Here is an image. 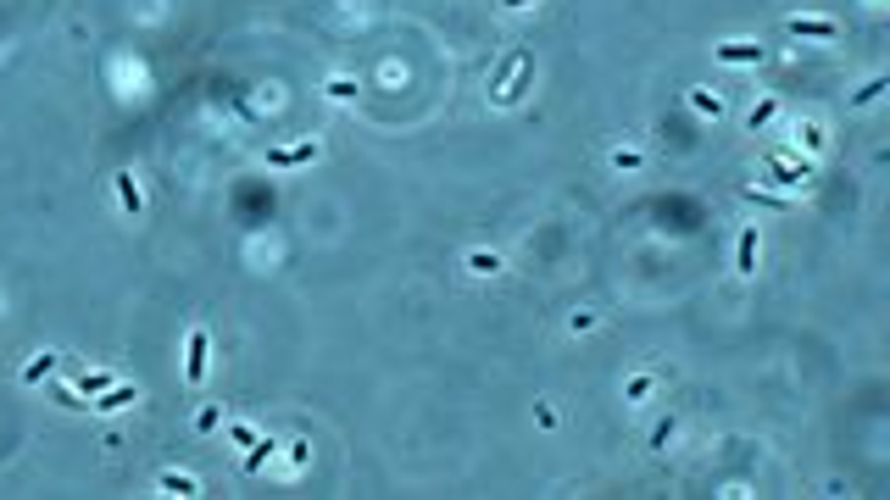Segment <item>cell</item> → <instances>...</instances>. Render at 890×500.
I'll use <instances>...</instances> for the list:
<instances>
[{
    "label": "cell",
    "mask_w": 890,
    "mask_h": 500,
    "mask_svg": "<svg viewBox=\"0 0 890 500\" xmlns=\"http://www.w3.org/2000/svg\"><path fill=\"white\" fill-rule=\"evenodd\" d=\"M223 423H229V417H223V406H201V411H195V434H217Z\"/></svg>",
    "instance_id": "44dd1931"
},
{
    "label": "cell",
    "mask_w": 890,
    "mask_h": 500,
    "mask_svg": "<svg viewBox=\"0 0 890 500\" xmlns=\"http://www.w3.org/2000/svg\"><path fill=\"white\" fill-rule=\"evenodd\" d=\"M791 134H796L791 151H801V145H807V161H818L823 151H830V122H823V117H801Z\"/></svg>",
    "instance_id": "5b68a950"
},
{
    "label": "cell",
    "mask_w": 890,
    "mask_h": 500,
    "mask_svg": "<svg viewBox=\"0 0 890 500\" xmlns=\"http://www.w3.org/2000/svg\"><path fill=\"white\" fill-rule=\"evenodd\" d=\"M540 6H546V0H501L507 17H529V12H540Z\"/></svg>",
    "instance_id": "d4e9b609"
},
{
    "label": "cell",
    "mask_w": 890,
    "mask_h": 500,
    "mask_svg": "<svg viewBox=\"0 0 890 500\" xmlns=\"http://www.w3.org/2000/svg\"><path fill=\"white\" fill-rule=\"evenodd\" d=\"M357 90H362V83L350 78V73H328V78H323V95L335 100V106H350V100H357Z\"/></svg>",
    "instance_id": "2e32d148"
},
{
    "label": "cell",
    "mask_w": 890,
    "mask_h": 500,
    "mask_svg": "<svg viewBox=\"0 0 890 500\" xmlns=\"http://www.w3.org/2000/svg\"><path fill=\"white\" fill-rule=\"evenodd\" d=\"M757 262H762V234L757 223H746L735 239V278H757Z\"/></svg>",
    "instance_id": "52a82bcc"
},
{
    "label": "cell",
    "mask_w": 890,
    "mask_h": 500,
    "mask_svg": "<svg viewBox=\"0 0 890 500\" xmlns=\"http://www.w3.org/2000/svg\"><path fill=\"white\" fill-rule=\"evenodd\" d=\"M813 167H818V161H807L801 151H774L768 161H762V184H768V190L796 195V190L813 184Z\"/></svg>",
    "instance_id": "7a4b0ae2"
},
{
    "label": "cell",
    "mask_w": 890,
    "mask_h": 500,
    "mask_svg": "<svg viewBox=\"0 0 890 500\" xmlns=\"http://www.w3.org/2000/svg\"><path fill=\"white\" fill-rule=\"evenodd\" d=\"M590 328H602V311H590V306L568 311V333H573V340H579V333H590Z\"/></svg>",
    "instance_id": "ffe728a7"
},
{
    "label": "cell",
    "mask_w": 890,
    "mask_h": 500,
    "mask_svg": "<svg viewBox=\"0 0 890 500\" xmlns=\"http://www.w3.org/2000/svg\"><path fill=\"white\" fill-rule=\"evenodd\" d=\"M206 372H212V333H206L201 323L184 333V384L190 389H201L206 384Z\"/></svg>",
    "instance_id": "3957f363"
},
{
    "label": "cell",
    "mask_w": 890,
    "mask_h": 500,
    "mask_svg": "<svg viewBox=\"0 0 890 500\" xmlns=\"http://www.w3.org/2000/svg\"><path fill=\"white\" fill-rule=\"evenodd\" d=\"M762 56H768V45H757V39H718L713 45V61H723V67H757Z\"/></svg>",
    "instance_id": "277c9868"
},
{
    "label": "cell",
    "mask_w": 890,
    "mask_h": 500,
    "mask_svg": "<svg viewBox=\"0 0 890 500\" xmlns=\"http://www.w3.org/2000/svg\"><path fill=\"white\" fill-rule=\"evenodd\" d=\"M651 395H657V367H634L629 379H624V401L629 406H646Z\"/></svg>",
    "instance_id": "4fadbf2b"
},
{
    "label": "cell",
    "mask_w": 890,
    "mask_h": 500,
    "mask_svg": "<svg viewBox=\"0 0 890 500\" xmlns=\"http://www.w3.org/2000/svg\"><path fill=\"white\" fill-rule=\"evenodd\" d=\"M156 495H173V500H195V495H206V489H201V478H195L190 467H161V473H156Z\"/></svg>",
    "instance_id": "9c48e42d"
},
{
    "label": "cell",
    "mask_w": 890,
    "mask_h": 500,
    "mask_svg": "<svg viewBox=\"0 0 890 500\" xmlns=\"http://www.w3.org/2000/svg\"><path fill=\"white\" fill-rule=\"evenodd\" d=\"M284 445V467L279 473H301L306 462H312V440H279Z\"/></svg>",
    "instance_id": "d6986e66"
},
{
    "label": "cell",
    "mask_w": 890,
    "mask_h": 500,
    "mask_svg": "<svg viewBox=\"0 0 890 500\" xmlns=\"http://www.w3.org/2000/svg\"><path fill=\"white\" fill-rule=\"evenodd\" d=\"M273 456H279V440L256 434V440L240 450V473H267V467H273Z\"/></svg>",
    "instance_id": "7c38bea8"
},
{
    "label": "cell",
    "mask_w": 890,
    "mask_h": 500,
    "mask_svg": "<svg viewBox=\"0 0 890 500\" xmlns=\"http://www.w3.org/2000/svg\"><path fill=\"white\" fill-rule=\"evenodd\" d=\"M685 106L696 112V117H723V95L718 90H707V83H690V90H685Z\"/></svg>",
    "instance_id": "5bb4252c"
},
{
    "label": "cell",
    "mask_w": 890,
    "mask_h": 500,
    "mask_svg": "<svg viewBox=\"0 0 890 500\" xmlns=\"http://www.w3.org/2000/svg\"><path fill=\"white\" fill-rule=\"evenodd\" d=\"M112 200H117V212L122 217H145V190H139V178L122 167V173H112Z\"/></svg>",
    "instance_id": "ba28073f"
},
{
    "label": "cell",
    "mask_w": 890,
    "mask_h": 500,
    "mask_svg": "<svg viewBox=\"0 0 890 500\" xmlns=\"http://www.w3.org/2000/svg\"><path fill=\"white\" fill-rule=\"evenodd\" d=\"M879 90H885V78L874 73V78H868V83H862V90H857V106H868V100H879Z\"/></svg>",
    "instance_id": "484cf974"
},
{
    "label": "cell",
    "mask_w": 890,
    "mask_h": 500,
    "mask_svg": "<svg viewBox=\"0 0 890 500\" xmlns=\"http://www.w3.org/2000/svg\"><path fill=\"white\" fill-rule=\"evenodd\" d=\"M607 167H612V173H640V167H646V151H640V145H612Z\"/></svg>",
    "instance_id": "e0dca14e"
},
{
    "label": "cell",
    "mask_w": 890,
    "mask_h": 500,
    "mask_svg": "<svg viewBox=\"0 0 890 500\" xmlns=\"http://www.w3.org/2000/svg\"><path fill=\"white\" fill-rule=\"evenodd\" d=\"M139 401H145V389H139V384H106V389H100L95 401H90V411L117 417V411H129V406H139Z\"/></svg>",
    "instance_id": "8992f818"
},
{
    "label": "cell",
    "mask_w": 890,
    "mask_h": 500,
    "mask_svg": "<svg viewBox=\"0 0 890 500\" xmlns=\"http://www.w3.org/2000/svg\"><path fill=\"white\" fill-rule=\"evenodd\" d=\"M774 112H779L774 100H762V106H752V112H746V129H752V134H762V129L774 122Z\"/></svg>",
    "instance_id": "603a6c76"
},
{
    "label": "cell",
    "mask_w": 890,
    "mask_h": 500,
    "mask_svg": "<svg viewBox=\"0 0 890 500\" xmlns=\"http://www.w3.org/2000/svg\"><path fill=\"white\" fill-rule=\"evenodd\" d=\"M784 28H791L796 39H823V45H830V39L840 34V23H835V17H813V12H796V17H784Z\"/></svg>",
    "instance_id": "30bf717a"
},
{
    "label": "cell",
    "mask_w": 890,
    "mask_h": 500,
    "mask_svg": "<svg viewBox=\"0 0 890 500\" xmlns=\"http://www.w3.org/2000/svg\"><path fill=\"white\" fill-rule=\"evenodd\" d=\"M51 372H56V350H39V356L23 362V372H17V379H23V384H45Z\"/></svg>",
    "instance_id": "ac0fdd59"
},
{
    "label": "cell",
    "mask_w": 890,
    "mask_h": 500,
    "mask_svg": "<svg viewBox=\"0 0 890 500\" xmlns=\"http://www.w3.org/2000/svg\"><path fill=\"white\" fill-rule=\"evenodd\" d=\"M223 428H229V440H234V450H245V445L256 440V428H251V423H223Z\"/></svg>",
    "instance_id": "cb8c5ba5"
},
{
    "label": "cell",
    "mask_w": 890,
    "mask_h": 500,
    "mask_svg": "<svg viewBox=\"0 0 890 500\" xmlns=\"http://www.w3.org/2000/svg\"><path fill=\"white\" fill-rule=\"evenodd\" d=\"M534 83V56L529 51H507V61L490 73V106H517L524 100V90Z\"/></svg>",
    "instance_id": "6da1fadb"
},
{
    "label": "cell",
    "mask_w": 890,
    "mask_h": 500,
    "mask_svg": "<svg viewBox=\"0 0 890 500\" xmlns=\"http://www.w3.org/2000/svg\"><path fill=\"white\" fill-rule=\"evenodd\" d=\"M462 267H468L473 278H501L507 273V256H501V250H490V245H473L468 256H462Z\"/></svg>",
    "instance_id": "8fae6325"
},
{
    "label": "cell",
    "mask_w": 890,
    "mask_h": 500,
    "mask_svg": "<svg viewBox=\"0 0 890 500\" xmlns=\"http://www.w3.org/2000/svg\"><path fill=\"white\" fill-rule=\"evenodd\" d=\"M673 434H679V417H662V423L651 428V450H668V445H673Z\"/></svg>",
    "instance_id": "7402d4cb"
},
{
    "label": "cell",
    "mask_w": 890,
    "mask_h": 500,
    "mask_svg": "<svg viewBox=\"0 0 890 500\" xmlns=\"http://www.w3.org/2000/svg\"><path fill=\"white\" fill-rule=\"evenodd\" d=\"M318 161V139H301V145H284V151H267V167H306Z\"/></svg>",
    "instance_id": "9a60e30c"
}]
</instances>
